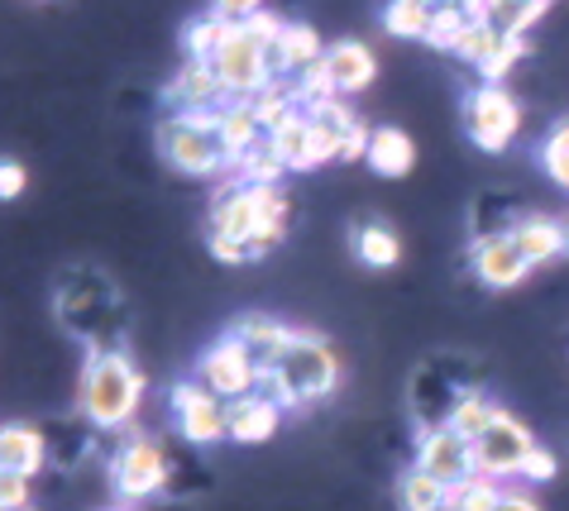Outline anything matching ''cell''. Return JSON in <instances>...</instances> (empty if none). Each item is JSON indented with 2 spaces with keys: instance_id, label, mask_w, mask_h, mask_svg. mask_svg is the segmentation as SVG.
<instances>
[{
  "instance_id": "obj_1",
  "label": "cell",
  "mask_w": 569,
  "mask_h": 511,
  "mask_svg": "<svg viewBox=\"0 0 569 511\" xmlns=\"http://www.w3.org/2000/svg\"><path fill=\"white\" fill-rule=\"evenodd\" d=\"M288 211H292V201L282 197V187L234 182L211 206V234L244 244L249 259H268L282 244V234H288Z\"/></svg>"
},
{
  "instance_id": "obj_2",
  "label": "cell",
  "mask_w": 569,
  "mask_h": 511,
  "mask_svg": "<svg viewBox=\"0 0 569 511\" xmlns=\"http://www.w3.org/2000/svg\"><path fill=\"white\" fill-rule=\"evenodd\" d=\"M336 382H340V363L330 354V344L311 330H292L273 373L259 378V397H268L273 407H307L336 392Z\"/></svg>"
},
{
  "instance_id": "obj_3",
  "label": "cell",
  "mask_w": 569,
  "mask_h": 511,
  "mask_svg": "<svg viewBox=\"0 0 569 511\" xmlns=\"http://www.w3.org/2000/svg\"><path fill=\"white\" fill-rule=\"evenodd\" d=\"M139 397H144V373L130 363V354H120V349H97L87 363V373H82V392H77L82 417L101 430H120V425L134 421Z\"/></svg>"
},
{
  "instance_id": "obj_4",
  "label": "cell",
  "mask_w": 569,
  "mask_h": 511,
  "mask_svg": "<svg viewBox=\"0 0 569 511\" xmlns=\"http://www.w3.org/2000/svg\"><path fill=\"white\" fill-rule=\"evenodd\" d=\"M220 110H192V116L158 120V153L168 158V168L187 172V178H216V172L234 168L226 139H220Z\"/></svg>"
},
{
  "instance_id": "obj_5",
  "label": "cell",
  "mask_w": 569,
  "mask_h": 511,
  "mask_svg": "<svg viewBox=\"0 0 569 511\" xmlns=\"http://www.w3.org/2000/svg\"><path fill=\"white\" fill-rule=\"evenodd\" d=\"M278 29H282V20H273V14L263 10L254 24L234 29L230 43L220 48V58L211 62V68H216L230 101H254L263 87H273V72H268V43L278 39Z\"/></svg>"
},
{
  "instance_id": "obj_6",
  "label": "cell",
  "mask_w": 569,
  "mask_h": 511,
  "mask_svg": "<svg viewBox=\"0 0 569 511\" xmlns=\"http://www.w3.org/2000/svg\"><path fill=\"white\" fill-rule=\"evenodd\" d=\"M465 130L473 139V149L483 153H502L521 130V106L512 101L508 87H473L465 101Z\"/></svg>"
},
{
  "instance_id": "obj_7",
  "label": "cell",
  "mask_w": 569,
  "mask_h": 511,
  "mask_svg": "<svg viewBox=\"0 0 569 511\" xmlns=\"http://www.w3.org/2000/svg\"><path fill=\"white\" fill-rule=\"evenodd\" d=\"M259 378H263L259 363L244 354V344L234 340V334H220L197 363V382L207 392H216L220 402H240V397L259 392Z\"/></svg>"
},
{
  "instance_id": "obj_8",
  "label": "cell",
  "mask_w": 569,
  "mask_h": 511,
  "mask_svg": "<svg viewBox=\"0 0 569 511\" xmlns=\"http://www.w3.org/2000/svg\"><path fill=\"white\" fill-rule=\"evenodd\" d=\"M106 473H110L116 498L124 507H134V502H149L153 492L168 483V459H163V450H158L153 440H124Z\"/></svg>"
},
{
  "instance_id": "obj_9",
  "label": "cell",
  "mask_w": 569,
  "mask_h": 511,
  "mask_svg": "<svg viewBox=\"0 0 569 511\" xmlns=\"http://www.w3.org/2000/svg\"><path fill=\"white\" fill-rule=\"evenodd\" d=\"M172 421L187 444H220L230 440V402H220L201 382H178L172 388Z\"/></svg>"
},
{
  "instance_id": "obj_10",
  "label": "cell",
  "mask_w": 569,
  "mask_h": 511,
  "mask_svg": "<svg viewBox=\"0 0 569 511\" xmlns=\"http://www.w3.org/2000/svg\"><path fill=\"white\" fill-rule=\"evenodd\" d=\"M531 450H536L531 430L521 425L512 411H502L493 421V430L473 444V464H479L483 478H521V464H527Z\"/></svg>"
},
{
  "instance_id": "obj_11",
  "label": "cell",
  "mask_w": 569,
  "mask_h": 511,
  "mask_svg": "<svg viewBox=\"0 0 569 511\" xmlns=\"http://www.w3.org/2000/svg\"><path fill=\"white\" fill-rule=\"evenodd\" d=\"M417 469L431 473L436 483H446V488H460V483H469V478H479V464H473V444L455 435L450 425L421 430Z\"/></svg>"
},
{
  "instance_id": "obj_12",
  "label": "cell",
  "mask_w": 569,
  "mask_h": 511,
  "mask_svg": "<svg viewBox=\"0 0 569 511\" xmlns=\"http://www.w3.org/2000/svg\"><path fill=\"white\" fill-rule=\"evenodd\" d=\"M469 259H473V273H479V282L493 287V292H508V287L527 282V273H531V263L521 259L512 230H498V234L473 239Z\"/></svg>"
},
{
  "instance_id": "obj_13",
  "label": "cell",
  "mask_w": 569,
  "mask_h": 511,
  "mask_svg": "<svg viewBox=\"0 0 569 511\" xmlns=\"http://www.w3.org/2000/svg\"><path fill=\"white\" fill-rule=\"evenodd\" d=\"M168 106H172V116H192V110L230 106V96H226V87H220L216 68H207V62H187L168 87Z\"/></svg>"
},
{
  "instance_id": "obj_14",
  "label": "cell",
  "mask_w": 569,
  "mask_h": 511,
  "mask_svg": "<svg viewBox=\"0 0 569 511\" xmlns=\"http://www.w3.org/2000/svg\"><path fill=\"white\" fill-rule=\"evenodd\" d=\"M373 72H378V62H373V53H369V43H359V39L330 43V53H326V77H330V87H336V96H359V91H369Z\"/></svg>"
},
{
  "instance_id": "obj_15",
  "label": "cell",
  "mask_w": 569,
  "mask_h": 511,
  "mask_svg": "<svg viewBox=\"0 0 569 511\" xmlns=\"http://www.w3.org/2000/svg\"><path fill=\"white\" fill-rule=\"evenodd\" d=\"M230 334L244 344V354L259 363V373H273V363L282 354V344H288V325L273 321V315H244V321H234Z\"/></svg>"
},
{
  "instance_id": "obj_16",
  "label": "cell",
  "mask_w": 569,
  "mask_h": 511,
  "mask_svg": "<svg viewBox=\"0 0 569 511\" xmlns=\"http://www.w3.org/2000/svg\"><path fill=\"white\" fill-rule=\"evenodd\" d=\"M278 417H282V407H273L259 392H249V397H240V402H230V440L234 444L273 440L278 435Z\"/></svg>"
},
{
  "instance_id": "obj_17",
  "label": "cell",
  "mask_w": 569,
  "mask_h": 511,
  "mask_svg": "<svg viewBox=\"0 0 569 511\" xmlns=\"http://www.w3.org/2000/svg\"><path fill=\"white\" fill-rule=\"evenodd\" d=\"M512 239H517L521 259H527L531 268H541V263H550V259H560V253H565V226H560V220H550V216L517 220Z\"/></svg>"
},
{
  "instance_id": "obj_18",
  "label": "cell",
  "mask_w": 569,
  "mask_h": 511,
  "mask_svg": "<svg viewBox=\"0 0 569 511\" xmlns=\"http://www.w3.org/2000/svg\"><path fill=\"white\" fill-rule=\"evenodd\" d=\"M268 143H273V153L288 163V172L321 168V163H316V149H311V120H307V110H292V116L282 120L278 130H268Z\"/></svg>"
},
{
  "instance_id": "obj_19",
  "label": "cell",
  "mask_w": 569,
  "mask_h": 511,
  "mask_svg": "<svg viewBox=\"0 0 569 511\" xmlns=\"http://www.w3.org/2000/svg\"><path fill=\"white\" fill-rule=\"evenodd\" d=\"M43 454H49V444H43L39 430L29 425H6L0 430V464H6V473L14 478H34L43 469Z\"/></svg>"
},
{
  "instance_id": "obj_20",
  "label": "cell",
  "mask_w": 569,
  "mask_h": 511,
  "mask_svg": "<svg viewBox=\"0 0 569 511\" xmlns=\"http://www.w3.org/2000/svg\"><path fill=\"white\" fill-rule=\"evenodd\" d=\"M417 163V149L412 139H407L402 130H392V124H383V130H373V143H369V168L378 172V178H407Z\"/></svg>"
},
{
  "instance_id": "obj_21",
  "label": "cell",
  "mask_w": 569,
  "mask_h": 511,
  "mask_svg": "<svg viewBox=\"0 0 569 511\" xmlns=\"http://www.w3.org/2000/svg\"><path fill=\"white\" fill-rule=\"evenodd\" d=\"M502 417V407L498 402H488L483 392H465L460 402L450 407V417H446V425L455 430L460 440H469V444H479L488 430H493V421Z\"/></svg>"
},
{
  "instance_id": "obj_22",
  "label": "cell",
  "mask_w": 569,
  "mask_h": 511,
  "mask_svg": "<svg viewBox=\"0 0 569 511\" xmlns=\"http://www.w3.org/2000/svg\"><path fill=\"white\" fill-rule=\"evenodd\" d=\"M220 139H226L234 168H240V158L263 139V124L254 116V106H249V101H230L226 110H220Z\"/></svg>"
},
{
  "instance_id": "obj_23",
  "label": "cell",
  "mask_w": 569,
  "mask_h": 511,
  "mask_svg": "<svg viewBox=\"0 0 569 511\" xmlns=\"http://www.w3.org/2000/svg\"><path fill=\"white\" fill-rule=\"evenodd\" d=\"M355 253L369 268H392L402 259V239L383 220H363V226H355Z\"/></svg>"
},
{
  "instance_id": "obj_24",
  "label": "cell",
  "mask_w": 569,
  "mask_h": 511,
  "mask_svg": "<svg viewBox=\"0 0 569 511\" xmlns=\"http://www.w3.org/2000/svg\"><path fill=\"white\" fill-rule=\"evenodd\" d=\"M446 498H450V488L436 483V478L421 473V469H407L398 478V507L402 511H446Z\"/></svg>"
},
{
  "instance_id": "obj_25",
  "label": "cell",
  "mask_w": 569,
  "mask_h": 511,
  "mask_svg": "<svg viewBox=\"0 0 569 511\" xmlns=\"http://www.w3.org/2000/svg\"><path fill=\"white\" fill-rule=\"evenodd\" d=\"M230 34H234V29L226 20H216V14H211V20H201V24H187L182 29L187 62H207V68H211V62L220 58V48L230 43Z\"/></svg>"
},
{
  "instance_id": "obj_26",
  "label": "cell",
  "mask_w": 569,
  "mask_h": 511,
  "mask_svg": "<svg viewBox=\"0 0 569 511\" xmlns=\"http://www.w3.org/2000/svg\"><path fill=\"white\" fill-rule=\"evenodd\" d=\"M383 29L392 39H421L426 43V29H431V6L421 0H392L383 10Z\"/></svg>"
},
{
  "instance_id": "obj_27",
  "label": "cell",
  "mask_w": 569,
  "mask_h": 511,
  "mask_svg": "<svg viewBox=\"0 0 569 511\" xmlns=\"http://www.w3.org/2000/svg\"><path fill=\"white\" fill-rule=\"evenodd\" d=\"M240 172L249 178V187H278L282 178H288V163L273 153V143H268V134L240 158Z\"/></svg>"
},
{
  "instance_id": "obj_28",
  "label": "cell",
  "mask_w": 569,
  "mask_h": 511,
  "mask_svg": "<svg viewBox=\"0 0 569 511\" xmlns=\"http://www.w3.org/2000/svg\"><path fill=\"white\" fill-rule=\"evenodd\" d=\"M502 502V488L493 483V478H469V483L460 488H450V498H446V511H498Z\"/></svg>"
},
{
  "instance_id": "obj_29",
  "label": "cell",
  "mask_w": 569,
  "mask_h": 511,
  "mask_svg": "<svg viewBox=\"0 0 569 511\" xmlns=\"http://www.w3.org/2000/svg\"><path fill=\"white\" fill-rule=\"evenodd\" d=\"M465 29H469L465 6H431V29H426V43H431V48H450V53H455V43L465 39Z\"/></svg>"
},
{
  "instance_id": "obj_30",
  "label": "cell",
  "mask_w": 569,
  "mask_h": 511,
  "mask_svg": "<svg viewBox=\"0 0 569 511\" xmlns=\"http://www.w3.org/2000/svg\"><path fill=\"white\" fill-rule=\"evenodd\" d=\"M498 48H502V34H498L493 24H469V29H465V39L455 43V58H465L469 68H488Z\"/></svg>"
},
{
  "instance_id": "obj_31",
  "label": "cell",
  "mask_w": 569,
  "mask_h": 511,
  "mask_svg": "<svg viewBox=\"0 0 569 511\" xmlns=\"http://www.w3.org/2000/svg\"><path fill=\"white\" fill-rule=\"evenodd\" d=\"M541 168L550 172V182L569 191V120L550 130V139L541 143Z\"/></svg>"
},
{
  "instance_id": "obj_32",
  "label": "cell",
  "mask_w": 569,
  "mask_h": 511,
  "mask_svg": "<svg viewBox=\"0 0 569 511\" xmlns=\"http://www.w3.org/2000/svg\"><path fill=\"white\" fill-rule=\"evenodd\" d=\"M546 14H550L546 0H531V6H498V10H493V29H498V34L521 39L536 20H546Z\"/></svg>"
},
{
  "instance_id": "obj_33",
  "label": "cell",
  "mask_w": 569,
  "mask_h": 511,
  "mask_svg": "<svg viewBox=\"0 0 569 511\" xmlns=\"http://www.w3.org/2000/svg\"><path fill=\"white\" fill-rule=\"evenodd\" d=\"M560 473V459L546 450V444H536L527 454V464H521V483H550V478Z\"/></svg>"
},
{
  "instance_id": "obj_34",
  "label": "cell",
  "mask_w": 569,
  "mask_h": 511,
  "mask_svg": "<svg viewBox=\"0 0 569 511\" xmlns=\"http://www.w3.org/2000/svg\"><path fill=\"white\" fill-rule=\"evenodd\" d=\"M29 507V478L6 473L0 478V511H24Z\"/></svg>"
},
{
  "instance_id": "obj_35",
  "label": "cell",
  "mask_w": 569,
  "mask_h": 511,
  "mask_svg": "<svg viewBox=\"0 0 569 511\" xmlns=\"http://www.w3.org/2000/svg\"><path fill=\"white\" fill-rule=\"evenodd\" d=\"M211 253H216V263H249V249L244 244H234V239H220V234H211Z\"/></svg>"
},
{
  "instance_id": "obj_36",
  "label": "cell",
  "mask_w": 569,
  "mask_h": 511,
  "mask_svg": "<svg viewBox=\"0 0 569 511\" xmlns=\"http://www.w3.org/2000/svg\"><path fill=\"white\" fill-rule=\"evenodd\" d=\"M20 191H24V168L14 163V158H6V168H0V197L14 201Z\"/></svg>"
},
{
  "instance_id": "obj_37",
  "label": "cell",
  "mask_w": 569,
  "mask_h": 511,
  "mask_svg": "<svg viewBox=\"0 0 569 511\" xmlns=\"http://www.w3.org/2000/svg\"><path fill=\"white\" fill-rule=\"evenodd\" d=\"M498 511H541L531 498H521V492H502V502H498Z\"/></svg>"
},
{
  "instance_id": "obj_38",
  "label": "cell",
  "mask_w": 569,
  "mask_h": 511,
  "mask_svg": "<svg viewBox=\"0 0 569 511\" xmlns=\"http://www.w3.org/2000/svg\"><path fill=\"white\" fill-rule=\"evenodd\" d=\"M101 511H134V507H124V502H116V507H101Z\"/></svg>"
},
{
  "instance_id": "obj_39",
  "label": "cell",
  "mask_w": 569,
  "mask_h": 511,
  "mask_svg": "<svg viewBox=\"0 0 569 511\" xmlns=\"http://www.w3.org/2000/svg\"><path fill=\"white\" fill-rule=\"evenodd\" d=\"M565 253H569V226H565Z\"/></svg>"
}]
</instances>
